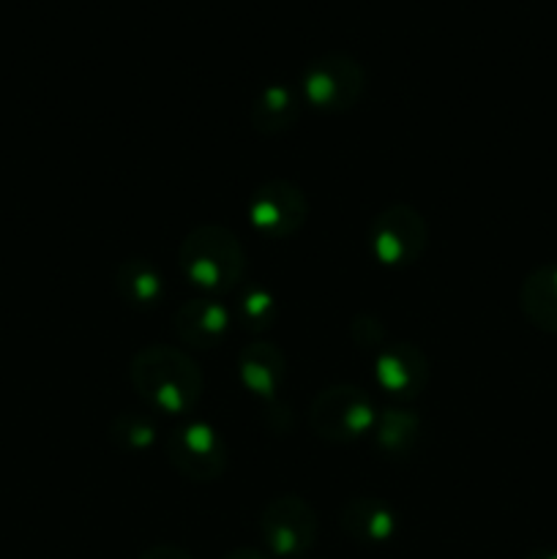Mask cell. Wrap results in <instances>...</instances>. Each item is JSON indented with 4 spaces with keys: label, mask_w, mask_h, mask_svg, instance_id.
I'll use <instances>...</instances> for the list:
<instances>
[{
    "label": "cell",
    "mask_w": 557,
    "mask_h": 559,
    "mask_svg": "<svg viewBox=\"0 0 557 559\" xmlns=\"http://www.w3.org/2000/svg\"><path fill=\"white\" fill-rule=\"evenodd\" d=\"M300 107H304V98H300L298 87L287 85V82H273L257 93L254 104H251V126L262 136L287 134L298 123Z\"/></svg>",
    "instance_id": "obj_14"
},
{
    "label": "cell",
    "mask_w": 557,
    "mask_h": 559,
    "mask_svg": "<svg viewBox=\"0 0 557 559\" xmlns=\"http://www.w3.org/2000/svg\"><path fill=\"white\" fill-rule=\"evenodd\" d=\"M522 559H557V551L555 549H535V551H530V555H524Z\"/></svg>",
    "instance_id": "obj_22"
},
{
    "label": "cell",
    "mask_w": 557,
    "mask_h": 559,
    "mask_svg": "<svg viewBox=\"0 0 557 559\" xmlns=\"http://www.w3.org/2000/svg\"><path fill=\"white\" fill-rule=\"evenodd\" d=\"M158 440V426L147 409H126L109 424V442L123 453L151 451Z\"/></svg>",
    "instance_id": "obj_18"
},
{
    "label": "cell",
    "mask_w": 557,
    "mask_h": 559,
    "mask_svg": "<svg viewBox=\"0 0 557 559\" xmlns=\"http://www.w3.org/2000/svg\"><path fill=\"white\" fill-rule=\"evenodd\" d=\"M233 328V311L213 295H200L175 309L173 331L183 347L213 349L227 338Z\"/></svg>",
    "instance_id": "obj_10"
},
{
    "label": "cell",
    "mask_w": 557,
    "mask_h": 559,
    "mask_svg": "<svg viewBox=\"0 0 557 559\" xmlns=\"http://www.w3.org/2000/svg\"><path fill=\"white\" fill-rule=\"evenodd\" d=\"M366 91V71L353 55L325 52L309 60L300 71L298 93L304 107L322 115H342L360 102Z\"/></svg>",
    "instance_id": "obj_3"
},
{
    "label": "cell",
    "mask_w": 557,
    "mask_h": 559,
    "mask_svg": "<svg viewBox=\"0 0 557 559\" xmlns=\"http://www.w3.org/2000/svg\"><path fill=\"white\" fill-rule=\"evenodd\" d=\"M339 527L353 544L382 546L396 535L399 519L380 497H349L339 511Z\"/></svg>",
    "instance_id": "obj_11"
},
{
    "label": "cell",
    "mask_w": 557,
    "mask_h": 559,
    "mask_svg": "<svg viewBox=\"0 0 557 559\" xmlns=\"http://www.w3.org/2000/svg\"><path fill=\"white\" fill-rule=\"evenodd\" d=\"M429 360L415 344H386L375 360V380L380 391L396 402H413L429 385Z\"/></svg>",
    "instance_id": "obj_9"
},
{
    "label": "cell",
    "mask_w": 557,
    "mask_h": 559,
    "mask_svg": "<svg viewBox=\"0 0 557 559\" xmlns=\"http://www.w3.org/2000/svg\"><path fill=\"white\" fill-rule=\"evenodd\" d=\"M233 322H238L246 333H268L278 320V300L262 284H249V287L238 289V300H235Z\"/></svg>",
    "instance_id": "obj_17"
},
{
    "label": "cell",
    "mask_w": 557,
    "mask_h": 559,
    "mask_svg": "<svg viewBox=\"0 0 557 559\" xmlns=\"http://www.w3.org/2000/svg\"><path fill=\"white\" fill-rule=\"evenodd\" d=\"M178 265L189 284L218 298L240 289L249 262L244 243L233 229L222 224H200L180 243Z\"/></svg>",
    "instance_id": "obj_2"
},
{
    "label": "cell",
    "mask_w": 557,
    "mask_h": 559,
    "mask_svg": "<svg viewBox=\"0 0 557 559\" xmlns=\"http://www.w3.org/2000/svg\"><path fill=\"white\" fill-rule=\"evenodd\" d=\"M167 462L175 473L194 484H211L224 475L229 464L227 442L222 431L208 420H183L167 437Z\"/></svg>",
    "instance_id": "obj_7"
},
{
    "label": "cell",
    "mask_w": 557,
    "mask_h": 559,
    "mask_svg": "<svg viewBox=\"0 0 557 559\" xmlns=\"http://www.w3.org/2000/svg\"><path fill=\"white\" fill-rule=\"evenodd\" d=\"M371 437H375L377 451L386 459H407L420 440V418L413 409H382L377 413Z\"/></svg>",
    "instance_id": "obj_16"
},
{
    "label": "cell",
    "mask_w": 557,
    "mask_h": 559,
    "mask_svg": "<svg viewBox=\"0 0 557 559\" xmlns=\"http://www.w3.org/2000/svg\"><path fill=\"white\" fill-rule=\"evenodd\" d=\"M235 374L244 391L257 399H273L287 377V358L271 342H251L235 358Z\"/></svg>",
    "instance_id": "obj_12"
},
{
    "label": "cell",
    "mask_w": 557,
    "mask_h": 559,
    "mask_svg": "<svg viewBox=\"0 0 557 559\" xmlns=\"http://www.w3.org/2000/svg\"><path fill=\"white\" fill-rule=\"evenodd\" d=\"M129 380L147 413L189 415L200 404L202 371L189 353L167 344L142 347L129 364Z\"/></svg>",
    "instance_id": "obj_1"
},
{
    "label": "cell",
    "mask_w": 557,
    "mask_h": 559,
    "mask_svg": "<svg viewBox=\"0 0 557 559\" xmlns=\"http://www.w3.org/2000/svg\"><path fill=\"white\" fill-rule=\"evenodd\" d=\"M519 309L530 325L557 336V262L535 267L519 287Z\"/></svg>",
    "instance_id": "obj_15"
},
{
    "label": "cell",
    "mask_w": 557,
    "mask_h": 559,
    "mask_svg": "<svg viewBox=\"0 0 557 559\" xmlns=\"http://www.w3.org/2000/svg\"><path fill=\"white\" fill-rule=\"evenodd\" d=\"M349 333H353V342L358 344L360 349H369V347H380L382 342H386V331H382L380 320L371 314H358L353 320V328H349Z\"/></svg>",
    "instance_id": "obj_19"
},
{
    "label": "cell",
    "mask_w": 557,
    "mask_h": 559,
    "mask_svg": "<svg viewBox=\"0 0 557 559\" xmlns=\"http://www.w3.org/2000/svg\"><path fill=\"white\" fill-rule=\"evenodd\" d=\"M424 216L410 205H388L377 213L366 229V251L382 267H410L426 249Z\"/></svg>",
    "instance_id": "obj_6"
},
{
    "label": "cell",
    "mask_w": 557,
    "mask_h": 559,
    "mask_svg": "<svg viewBox=\"0 0 557 559\" xmlns=\"http://www.w3.org/2000/svg\"><path fill=\"white\" fill-rule=\"evenodd\" d=\"M222 559H273L268 551L254 549V546H238V549L227 551Z\"/></svg>",
    "instance_id": "obj_21"
},
{
    "label": "cell",
    "mask_w": 557,
    "mask_h": 559,
    "mask_svg": "<svg viewBox=\"0 0 557 559\" xmlns=\"http://www.w3.org/2000/svg\"><path fill=\"white\" fill-rule=\"evenodd\" d=\"M249 224L268 240H287L300 233L309 216V202L293 180L271 178L257 186L249 200Z\"/></svg>",
    "instance_id": "obj_8"
},
{
    "label": "cell",
    "mask_w": 557,
    "mask_h": 559,
    "mask_svg": "<svg viewBox=\"0 0 557 559\" xmlns=\"http://www.w3.org/2000/svg\"><path fill=\"white\" fill-rule=\"evenodd\" d=\"M137 559H194L183 546H175V544H156L151 549L142 551Z\"/></svg>",
    "instance_id": "obj_20"
},
{
    "label": "cell",
    "mask_w": 557,
    "mask_h": 559,
    "mask_svg": "<svg viewBox=\"0 0 557 559\" xmlns=\"http://www.w3.org/2000/svg\"><path fill=\"white\" fill-rule=\"evenodd\" d=\"M262 549L273 559H304L317 544V513L304 497L278 495L265 502L257 519Z\"/></svg>",
    "instance_id": "obj_5"
},
{
    "label": "cell",
    "mask_w": 557,
    "mask_h": 559,
    "mask_svg": "<svg viewBox=\"0 0 557 559\" xmlns=\"http://www.w3.org/2000/svg\"><path fill=\"white\" fill-rule=\"evenodd\" d=\"M377 420L375 402L358 385H331L309 407V429L333 445H349L371 435Z\"/></svg>",
    "instance_id": "obj_4"
},
{
    "label": "cell",
    "mask_w": 557,
    "mask_h": 559,
    "mask_svg": "<svg viewBox=\"0 0 557 559\" xmlns=\"http://www.w3.org/2000/svg\"><path fill=\"white\" fill-rule=\"evenodd\" d=\"M115 293L120 304L134 311H153L167 298L162 271L145 257H129L115 271Z\"/></svg>",
    "instance_id": "obj_13"
}]
</instances>
